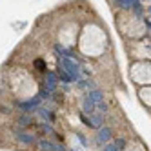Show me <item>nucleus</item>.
<instances>
[{"label": "nucleus", "instance_id": "nucleus-1", "mask_svg": "<svg viewBox=\"0 0 151 151\" xmlns=\"http://www.w3.org/2000/svg\"><path fill=\"white\" fill-rule=\"evenodd\" d=\"M62 68H64V71H66L68 75H69V78L71 80H78V64L75 62L73 58H62Z\"/></svg>", "mask_w": 151, "mask_h": 151}, {"label": "nucleus", "instance_id": "nucleus-2", "mask_svg": "<svg viewBox=\"0 0 151 151\" xmlns=\"http://www.w3.org/2000/svg\"><path fill=\"white\" fill-rule=\"evenodd\" d=\"M38 104H40V96H35L33 100H27V102H22V104H20V107H22L24 111H33V109H35V107H37Z\"/></svg>", "mask_w": 151, "mask_h": 151}, {"label": "nucleus", "instance_id": "nucleus-3", "mask_svg": "<svg viewBox=\"0 0 151 151\" xmlns=\"http://www.w3.org/2000/svg\"><path fill=\"white\" fill-rule=\"evenodd\" d=\"M88 99L96 106V104H100V102H104V95H102V91H99V89H93V91H89V95H88Z\"/></svg>", "mask_w": 151, "mask_h": 151}, {"label": "nucleus", "instance_id": "nucleus-4", "mask_svg": "<svg viewBox=\"0 0 151 151\" xmlns=\"http://www.w3.org/2000/svg\"><path fill=\"white\" fill-rule=\"evenodd\" d=\"M55 86H57V75L55 73H47L46 75V89L51 93L53 89H55Z\"/></svg>", "mask_w": 151, "mask_h": 151}, {"label": "nucleus", "instance_id": "nucleus-5", "mask_svg": "<svg viewBox=\"0 0 151 151\" xmlns=\"http://www.w3.org/2000/svg\"><path fill=\"white\" fill-rule=\"evenodd\" d=\"M38 147L40 151H57V144L49 142V140H38Z\"/></svg>", "mask_w": 151, "mask_h": 151}, {"label": "nucleus", "instance_id": "nucleus-6", "mask_svg": "<svg viewBox=\"0 0 151 151\" xmlns=\"http://www.w3.org/2000/svg\"><path fill=\"white\" fill-rule=\"evenodd\" d=\"M109 137H111V129H109V127H100L96 140H99V142H107V140H109Z\"/></svg>", "mask_w": 151, "mask_h": 151}, {"label": "nucleus", "instance_id": "nucleus-7", "mask_svg": "<svg viewBox=\"0 0 151 151\" xmlns=\"http://www.w3.org/2000/svg\"><path fill=\"white\" fill-rule=\"evenodd\" d=\"M89 126H93V127H102V115L99 113V115H91L89 116Z\"/></svg>", "mask_w": 151, "mask_h": 151}, {"label": "nucleus", "instance_id": "nucleus-8", "mask_svg": "<svg viewBox=\"0 0 151 151\" xmlns=\"http://www.w3.org/2000/svg\"><path fill=\"white\" fill-rule=\"evenodd\" d=\"M20 142H24V144H33L35 142V137L33 135H27V133H18L17 135Z\"/></svg>", "mask_w": 151, "mask_h": 151}, {"label": "nucleus", "instance_id": "nucleus-9", "mask_svg": "<svg viewBox=\"0 0 151 151\" xmlns=\"http://www.w3.org/2000/svg\"><path fill=\"white\" fill-rule=\"evenodd\" d=\"M84 111H86V113H89V115H93V111H95V104L88 99V96L84 99Z\"/></svg>", "mask_w": 151, "mask_h": 151}, {"label": "nucleus", "instance_id": "nucleus-10", "mask_svg": "<svg viewBox=\"0 0 151 151\" xmlns=\"http://www.w3.org/2000/svg\"><path fill=\"white\" fill-rule=\"evenodd\" d=\"M118 7H122V9H129V7H135L137 2H133V0H118Z\"/></svg>", "mask_w": 151, "mask_h": 151}, {"label": "nucleus", "instance_id": "nucleus-11", "mask_svg": "<svg viewBox=\"0 0 151 151\" xmlns=\"http://www.w3.org/2000/svg\"><path fill=\"white\" fill-rule=\"evenodd\" d=\"M38 113H40L42 116H46V118H49V120H53V118H55V116H53V113H49L47 109H44V107H40V109H38Z\"/></svg>", "mask_w": 151, "mask_h": 151}, {"label": "nucleus", "instance_id": "nucleus-12", "mask_svg": "<svg viewBox=\"0 0 151 151\" xmlns=\"http://www.w3.org/2000/svg\"><path fill=\"white\" fill-rule=\"evenodd\" d=\"M58 75H60V78H62V80H66V82H68V80H71V78H69V75L64 71V69H60V71H58Z\"/></svg>", "mask_w": 151, "mask_h": 151}, {"label": "nucleus", "instance_id": "nucleus-13", "mask_svg": "<svg viewBox=\"0 0 151 151\" xmlns=\"http://www.w3.org/2000/svg\"><path fill=\"white\" fill-rule=\"evenodd\" d=\"M124 146H126V140H124V138H118L116 142H115V147H116V149H118V147H124Z\"/></svg>", "mask_w": 151, "mask_h": 151}, {"label": "nucleus", "instance_id": "nucleus-14", "mask_svg": "<svg viewBox=\"0 0 151 151\" xmlns=\"http://www.w3.org/2000/svg\"><path fill=\"white\" fill-rule=\"evenodd\" d=\"M96 107H99V111H100V113H106V111H107V106H106L104 102H100V104H96Z\"/></svg>", "mask_w": 151, "mask_h": 151}, {"label": "nucleus", "instance_id": "nucleus-15", "mask_svg": "<svg viewBox=\"0 0 151 151\" xmlns=\"http://www.w3.org/2000/svg\"><path fill=\"white\" fill-rule=\"evenodd\" d=\"M104 151H118V149L115 147V144H106V147H104Z\"/></svg>", "mask_w": 151, "mask_h": 151}, {"label": "nucleus", "instance_id": "nucleus-16", "mask_svg": "<svg viewBox=\"0 0 151 151\" xmlns=\"http://www.w3.org/2000/svg\"><path fill=\"white\" fill-rule=\"evenodd\" d=\"M35 66L38 68V69H44V60H37V64Z\"/></svg>", "mask_w": 151, "mask_h": 151}, {"label": "nucleus", "instance_id": "nucleus-17", "mask_svg": "<svg viewBox=\"0 0 151 151\" xmlns=\"http://www.w3.org/2000/svg\"><path fill=\"white\" fill-rule=\"evenodd\" d=\"M26 124H29V118H27V116L20 118V126H26Z\"/></svg>", "mask_w": 151, "mask_h": 151}]
</instances>
